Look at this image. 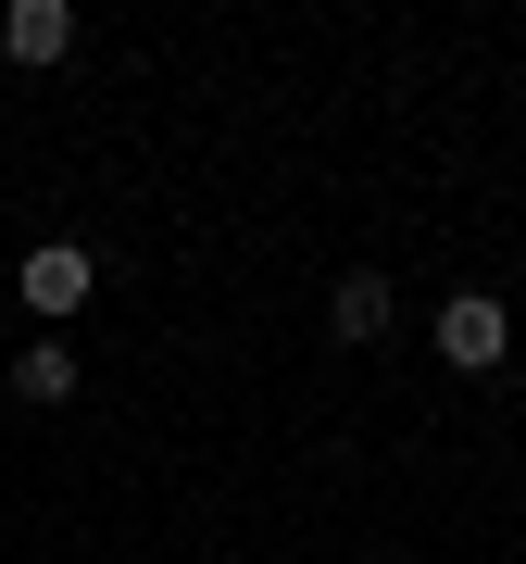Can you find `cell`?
I'll list each match as a JSON object with an SVG mask.
<instances>
[{
  "label": "cell",
  "instance_id": "cell-5",
  "mask_svg": "<svg viewBox=\"0 0 526 564\" xmlns=\"http://www.w3.org/2000/svg\"><path fill=\"white\" fill-rule=\"evenodd\" d=\"M13 402H76V351H63V339H39V351L13 364Z\"/></svg>",
  "mask_w": 526,
  "mask_h": 564
},
{
  "label": "cell",
  "instance_id": "cell-3",
  "mask_svg": "<svg viewBox=\"0 0 526 564\" xmlns=\"http://www.w3.org/2000/svg\"><path fill=\"white\" fill-rule=\"evenodd\" d=\"M388 314H402V289H388L376 263H351V276L326 289V339H339V351H364V339H388Z\"/></svg>",
  "mask_w": 526,
  "mask_h": 564
},
{
  "label": "cell",
  "instance_id": "cell-2",
  "mask_svg": "<svg viewBox=\"0 0 526 564\" xmlns=\"http://www.w3.org/2000/svg\"><path fill=\"white\" fill-rule=\"evenodd\" d=\"M13 289H25V314H39V326H76V314H88V289H101V263H88L76 239H39Z\"/></svg>",
  "mask_w": 526,
  "mask_h": 564
},
{
  "label": "cell",
  "instance_id": "cell-4",
  "mask_svg": "<svg viewBox=\"0 0 526 564\" xmlns=\"http://www.w3.org/2000/svg\"><path fill=\"white\" fill-rule=\"evenodd\" d=\"M0 51L13 63H63L76 51V0H13V13H0Z\"/></svg>",
  "mask_w": 526,
  "mask_h": 564
},
{
  "label": "cell",
  "instance_id": "cell-1",
  "mask_svg": "<svg viewBox=\"0 0 526 564\" xmlns=\"http://www.w3.org/2000/svg\"><path fill=\"white\" fill-rule=\"evenodd\" d=\"M426 339H439L451 377H489V364H514V302L502 289H451V302L426 314Z\"/></svg>",
  "mask_w": 526,
  "mask_h": 564
}]
</instances>
